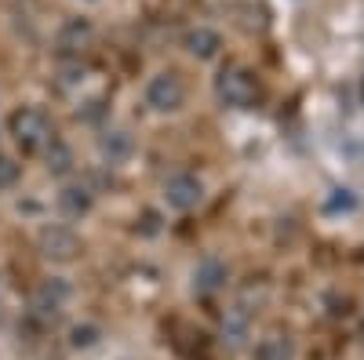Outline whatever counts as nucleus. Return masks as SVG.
Returning <instances> with one entry per match:
<instances>
[{"label": "nucleus", "mask_w": 364, "mask_h": 360, "mask_svg": "<svg viewBox=\"0 0 364 360\" xmlns=\"http://www.w3.org/2000/svg\"><path fill=\"white\" fill-rule=\"evenodd\" d=\"M37 244H41V255L51 258V262H73L80 255V236L70 226H48V229H41Z\"/></svg>", "instance_id": "20e7f679"}, {"label": "nucleus", "mask_w": 364, "mask_h": 360, "mask_svg": "<svg viewBox=\"0 0 364 360\" xmlns=\"http://www.w3.org/2000/svg\"><path fill=\"white\" fill-rule=\"evenodd\" d=\"M215 95L223 106H233V109H252L262 95V87L255 80L252 70L245 66H226L219 77H215Z\"/></svg>", "instance_id": "f03ea898"}, {"label": "nucleus", "mask_w": 364, "mask_h": 360, "mask_svg": "<svg viewBox=\"0 0 364 360\" xmlns=\"http://www.w3.org/2000/svg\"><path fill=\"white\" fill-rule=\"evenodd\" d=\"M223 280H226V266H223V262H215V258H208V262L197 269V291H200V295L223 288Z\"/></svg>", "instance_id": "9d476101"}, {"label": "nucleus", "mask_w": 364, "mask_h": 360, "mask_svg": "<svg viewBox=\"0 0 364 360\" xmlns=\"http://www.w3.org/2000/svg\"><path fill=\"white\" fill-rule=\"evenodd\" d=\"M87 37H91V26H87V22H80V18H73V22L63 29V37H58V44H63L66 51H77V48H80Z\"/></svg>", "instance_id": "f8f14e48"}, {"label": "nucleus", "mask_w": 364, "mask_h": 360, "mask_svg": "<svg viewBox=\"0 0 364 360\" xmlns=\"http://www.w3.org/2000/svg\"><path fill=\"white\" fill-rule=\"evenodd\" d=\"M164 200H168V207H175V212H190V207H197L204 200V182L193 171H178L164 182Z\"/></svg>", "instance_id": "39448f33"}, {"label": "nucleus", "mask_w": 364, "mask_h": 360, "mask_svg": "<svg viewBox=\"0 0 364 360\" xmlns=\"http://www.w3.org/2000/svg\"><path fill=\"white\" fill-rule=\"evenodd\" d=\"M66 298H70V288L63 284V280H48L37 295H33V310L41 313V317H58L63 313V306H66Z\"/></svg>", "instance_id": "0eeeda50"}, {"label": "nucleus", "mask_w": 364, "mask_h": 360, "mask_svg": "<svg viewBox=\"0 0 364 360\" xmlns=\"http://www.w3.org/2000/svg\"><path fill=\"white\" fill-rule=\"evenodd\" d=\"M186 51L193 55V58H215L219 55V48H223V37L215 33V29H208V26H197V29H190L186 33Z\"/></svg>", "instance_id": "6e6552de"}, {"label": "nucleus", "mask_w": 364, "mask_h": 360, "mask_svg": "<svg viewBox=\"0 0 364 360\" xmlns=\"http://www.w3.org/2000/svg\"><path fill=\"white\" fill-rule=\"evenodd\" d=\"M353 207H357V197L350 193V190H331V197H328V212L331 215H350L353 212Z\"/></svg>", "instance_id": "4468645a"}, {"label": "nucleus", "mask_w": 364, "mask_h": 360, "mask_svg": "<svg viewBox=\"0 0 364 360\" xmlns=\"http://www.w3.org/2000/svg\"><path fill=\"white\" fill-rule=\"evenodd\" d=\"M255 360H295V339L284 327H269L255 346Z\"/></svg>", "instance_id": "423d86ee"}, {"label": "nucleus", "mask_w": 364, "mask_h": 360, "mask_svg": "<svg viewBox=\"0 0 364 360\" xmlns=\"http://www.w3.org/2000/svg\"><path fill=\"white\" fill-rule=\"evenodd\" d=\"M58 207H63V215L80 219V215L91 212V193H87L84 186H70V190L58 193Z\"/></svg>", "instance_id": "1a4fd4ad"}, {"label": "nucleus", "mask_w": 364, "mask_h": 360, "mask_svg": "<svg viewBox=\"0 0 364 360\" xmlns=\"http://www.w3.org/2000/svg\"><path fill=\"white\" fill-rule=\"evenodd\" d=\"M8 124H11L15 142L22 146V153H44V149L55 142L51 120H48V113L37 109V106H22V109H15Z\"/></svg>", "instance_id": "f257e3e1"}, {"label": "nucleus", "mask_w": 364, "mask_h": 360, "mask_svg": "<svg viewBox=\"0 0 364 360\" xmlns=\"http://www.w3.org/2000/svg\"><path fill=\"white\" fill-rule=\"evenodd\" d=\"M182 102H186V87H182L178 73L164 70L146 84V106L154 113H175V109H182Z\"/></svg>", "instance_id": "7ed1b4c3"}, {"label": "nucleus", "mask_w": 364, "mask_h": 360, "mask_svg": "<svg viewBox=\"0 0 364 360\" xmlns=\"http://www.w3.org/2000/svg\"><path fill=\"white\" fill-rule=\"evenodd\" d=\"M44 153H48V171H55V175H66V171H70L73 157H70V149H66L63 142H51Z\"/></svg>", "instance_id": "ddd939ff"}, {"label": "nucleus", "mask_w": 364, "mask_h": 360, "mask_svg": "<svg viewBox=\"0 0 364 360\" xmlns=\"http://www.w3.org/2000/svg\"><path fill=\"white\" fill-rule=\"evenodd\" d=\"M18 175H22V168L11 157H0V190H11L18 182Z\"/></svg>", "instance_id": "2eb2a0df"}, {"label": "nucleus", "mask_w": 364, "mask_h": 360, "mask_svg": "<svg viewBox=\"0 0 364 360\" xmlns=\"http://www.w3.org/2000/svg\"><path fill=\"white\" fill-rule=\"evenodd\" d=\"M102 153L109 157V164L124 160V157L132 153V135H128V131H106V138H102Z\"/></svg>", "instance_id": "9b49d317"}]
</instances>
